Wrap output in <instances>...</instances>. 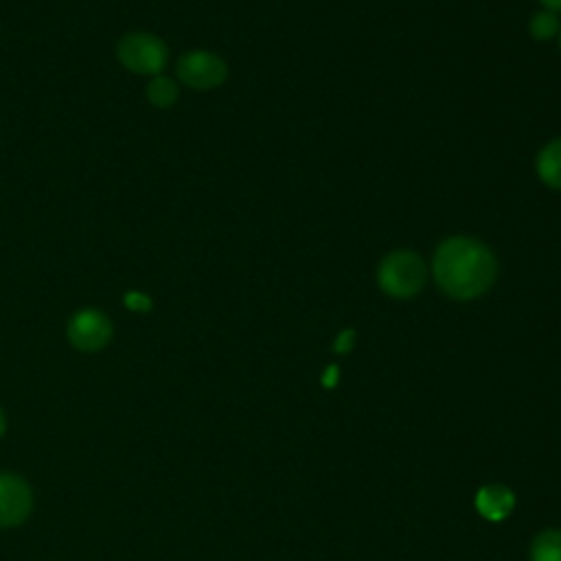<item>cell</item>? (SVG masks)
I'll return each instance as SVG.
<instances>
[{
	"instance_id": "obj_13",
	"label": "cell",
	"mask_w": 561,
	"mask_h": 561,
	"mask_svg": "<svg viewBox=\"0 0 561 561\" xmlns=\"http://www.w3.org/2000/svg\"><path fill=\"white\" fill-rule=\"evenodd\" d=\"M353 344V331H344L340 337H337V344H335V351H346L348 346Z\"/></svg>"
},
{
	"instance_id": "obj_7",
	"label": "cell",
	"mask_w": 561,
	"mask_h": 561,
	"mask_svg": "<svg viewBox=\"0 0 561 561\" xmlns=\"http://www.w3.org/2000/svg\"><path fill=\"white\" fill-rule=\"evenodd\" d=\"M515 506V493L504 484H486L476 495V508L489 522H500L511 515Z\"/></svg>"
},
{
	"instance_id": "obj_10",
	"label": "cell",
	"mask_w": 561,
	"mask_h": 561,
	"mask_svg": "<svg viewBox=\"0 0 561 561\" xmlns=\"http://www.w3.org/2000/svg\"><path fill=\"white\" fill-rule=\"evenodd\" d=\"M147 96L156 107H169L178 99V85L173 79L156 75L147 85Z\"/></svg>"
},
{
	"instance_id": "obj_9",
	"label": "cell",
	"mask_w": 561,
	"mask_h": 561,
	"mask_svg": "<svg viewBox=\"0 0 561 561\" xmlns=\"http://www.w3.org/2000/svg\"><path fill=\"white\" fill-rule=\"evenodd\" d=\"M530 561H561V530H541L530 543Z\"/></svg>"
},
{
	"instance_id": "obj_15",
	"label": "cell",
	"mask_w": 561,
	"mask_h": 561,
	"mask_svg": "<svg viewBox=\"0 0 561 561\" xmlns=\"http://www.w3.org/2000/svg\"><path fill=\"white\" fill-rule=\"evenodd\" d=\"M4 432H7V416H4V410L0 408V438L4 436Z\"/></svg>"
},
{
	"instance_id": "obj_11",
	"label": "cell",
	"mask_w": 561,
	"mask_h": 561,
	"mask_svg": "<svg viewBox=\"0 0 561 561\" xmlns=\"http://www.w3.org/2000/svg\"><path fill=\"white\" fill-rule=\"evenodd\" d=\"M559 31V20L552 11H539L530 20V35L535 39H550Z\"/></svg>"
},
{
	"instance_id": "obj_14",
	"label": "cell",
	"mask_w": 561,
	"mask_h": 561,
	"mask_svg": "<svg viewBox=\"0 0 561 561\" xmlns=\"http://www.w3.org/2000/svg\"><path fill=\"white\" fill-rule=\"evenodd\" d=\"M548 11H561V0H541Z\"/></svg>"
},
{
	"instance_id": "obj_3",
	"label": "cell",
	"mask_w": 561,
	"mask_h": 561,
	"mask_svg": "<svg viewBox=\"0 0 561 561\" xmlns=\"http://www.w3.org/2000/svg\"><path fill=\"white\" fill-rule=\"evenodd\" d=\"M118 61L138 75H158L167 66L169 50L162 39L149 33H129L118 42Z\"/></svg>"
},
{
	"instance_id": "obj_6",
	"label": "cell",
	"mask_w": 561,
	"mask_h": 561,
	"mask_svg": "<svg viewBox=\"0 0 561 561\" xmlns=\"http://www.w3.org/2000/svg\"><path fill=\"white\" fill-rule=\"evenodd\" d=\"M228 68L221 57L208 50H193L180 57L178 79L195 90H210L224 83Z\"/></svg>"
},
{
	"instance_id": "obj_8",
	"label": "cell",
	"mask_w": 561,
	"mask_h": 561,
	"mask_svg": "<svg viewBox=\"0 0 561 561\" xmlns=\"http://www.w3.org/2000/svg\"><path fill=\"white\" fill-rule=\"evenodd\" d=\"M537 175L550 188L561 191V138L548 142L537 156Z\"/></svg>"
},
{
	"instance_id": "obj_1",
	"label": "cell",
	"mask_w": 561,
	"mask_h": 561,
	"mask_svg": "<svg viewBox=\"0 0 561 561\" xmlns=\"http://www.w3.org/2000/svg\"><path fill=\"white\" fill-rule=\"evenodd\" d=\"M432 274L449 298L473 300L495 283L497 263L482 241L473 237H449L434 252Z\"/></svg>"
},
{
	"instance_id": "obj_4",
	"label": "cell",
	"mask_w": 561,
	"mask_h": 561,
	"mask_svg": "<svg viewBox=\"0 0 561 561\" xmlns=\"http://www.w3.org/2000/svg\"><path fill=\"white\" fill-rule=\"evenodd\" d=\"M33 489L31 484L13 473L0 471V528H18L22 526L33 513Z\"/></svg>"
},
{
	"instance_id": "obj_2",
	"label": "cell",
	"mask_w": 561,
	"mask_h": 561,
	"mask_svg": "<svg viewBox=\"0 0 561 561\" xmlns=\"http://www.w3.org/2000/svg\"><path fill=\"white\" fill-rule=\"evenodd\" d=\"M427 280L425 261L410 250H394L386 254L377 267L379 287L392 298H412L416 296Z\"/></svg>"
},
{
	"instance_id": "obj_5",
	"label": "cell",
	"mask_w": 561,
	"mask_h": 561,
	"mask_svg": "<svg viewBox=\"0 0 561 561\" xmlns=\"http://www.w3.org/2000/svg\"><path fill=\"white\" fill-rule=\"evenodd\" d=\"M68 340L81 353H96L112 340V322L99 309H81L68 320Z\"/></svg>"
},
{
	"instance_id": "obj_12",
	"label": "cell",
	"mask_w": 561,
	"mask_h": 561,
	"mask_svg": "<svg viewBox=\"0 0 561 561\" xmlns=\"http://www.w3.org/2000/svg\"><path fill=\"white\" fill-rule=\"evenodd\" d=\"M123 302H125V307H127L129 311H140V313H145V311L151 309V298H149L147 294H142V291H127L125 298H123Z\"/></svg>"
}]
</instances>
